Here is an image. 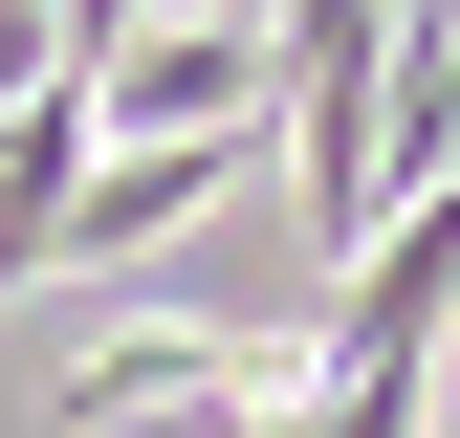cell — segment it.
Masks as SVG:
<instances>
[{
	"label": "cell",
	"mask_w": 460,
	"mask_h": 438,
	"mask_svg": "<svg viewBox=\"0 0 460 438\" xmlns=\"http://www.w3.org/2000/svg\"><path fill=\"white\" fill-rule=\"evenodd\" d=\"M198 22H263V0H198Z\"/></svg>",
	"instance_id": "obj_6"
},
{
	"label": "cell",
	"mask_w": 460,
	"mask_h": 438,
	"mask_svg": "<svg viewBox=\"0 0 460 438\" xmlns=\"http://www.w3.org/2000/svg\"><path fill=\"white\" fill-rule=\"evenodd\" d=\"M263 88H285V153H307V219L329 263L373 241V110H394V0H263Z\"/></svg>",
	"instance_id": "obj_1"
},
{
	"label": "cell",
	"mask_w": 460,
	"mask_h": 438,
	"mask_svg": "<svg viewBox=\"0 0 460 438\" xmlns=\"http://www.w3.org/2000/svg\"><path fill=\"white\" fill-rule=\"evenodd\" d=\"M88 66H22V88H0V307H22L44 285V241H66V176H88Z\"/></svg>",
	"instance_id": "obj_4"
},
{
	"label": "cell",
	"mask_w": 460,
	"mask_h": 438,
	"mask_svg": "<svg viewBox=\"0 0 460 438\" xmlns=\"http://www.w3.org/2000/svg\"><path fill=\"white\" fill-rule=\"evenodd\" d=\"M22 22H44V66H110V44H132L154 0H22Z\"/></svg>",
	"instance_id": "obj_5"
},
{
	"label": "cell",
	"mask_w": 460,
	"mask_h": 438,
	"mask_svg": "<svg viewBox=\"0 0 460 438\" xmlns=\"http://www.w3.org/2000/svg\"><path fill=\"white\" fill-rule=\"evenodd\" d=\"M219 395H285V351H242V328H176V307H132V328H110V351H66V372H44V416H66V438H110V416H219Z\"/></svg>",
	"instance_id": "obj_2"
},
{
	"label": "cell",
	"mask_w": 460,
	"mask_h": 438,
	"mask_svg": "<svg viewBox=\"0 0 460 438\" xmlns=\"http://www.w3.org/2000/svg\"><path fill=\"white\" fill-rule=\"evenodd\" d=\"M242 110H263V22H198V0L88 66V132H242Z\"/></svg>",
	"instance_id": "obj_3"
}]
</instances>
